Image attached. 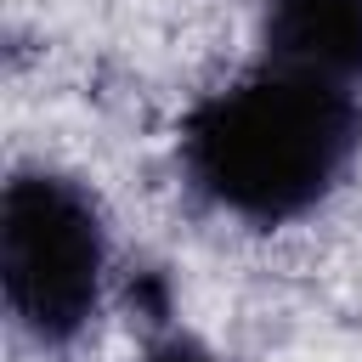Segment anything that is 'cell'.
<instances>
[{
	"label": "cell",
	"instance_id": "obj_3",
	"mask_svg": "<svg viewBox=\"0 0 362 362\" xmlns=\"http://www.w3.org/2000/svg\"><path fill=\"white\" fill-rule=\"evenodd\" d=\"M260 62L362 90V0H260Z\"/></svg>",
	"mask_w": 362,
	"mask_h": 362
},
{
	"label": "cell",
	"instance_id": "obj_1",
	"mask_svg": "<svg viewBox=\"0 0 362 362\" xmlns=\"http://www.w3.org/2000/svg\"><path fill=\"white\" fill-rule=\"evenodd\" d=\"M175 158L187 187L243 226L305 221L362 158V90L255 62L187 107Z\"/></svg>",
	"mask_w": 362,
	"mask_h": 362
},
{
	"label": "cell",
	"instance_id": "obj_2",
	"mask_svg": "<svg viewBox=\"0 0 362 362\" xmlns=\"http://www.w3.org/2000/svg\"><path fill=\"white\" fill-rule=\"evenodd\" d=\"M107 283V215L62 170L23 164L0 192V294L34 345H74Z\"/></svg>",
	"mask_w": 362,
	"mask_h": 362
},
{
	"label": "cell",
	"instance_id": "obj_4",
	"mask_svg": "<svg viewBox=\"0 0 362 362\" xmlns=\"http://www.w3.org/2000/svg\"><path fill=\"white\" fill-rule=\"evenodd\" d=\"M141 362H221L198 334H187V328H158L153 339H147V356Z\"/></svg>",
	"mask_w": 362,
	"mask_h": 362
}]
</instances>
